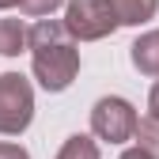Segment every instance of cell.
<instances>
[{
  "label": "cell",
  "mask_w": 159,
  "mask_h": 159,
  "mask_svg": "<svg viewBox=\"0 0 159 159\" xmlns=\"http://www.w3.org/2000/svg\"><path fill=\"white\" fill-rule=\"evenodd\" d=\"M65 30L76 42H98L117 30V19L106 0H65Z\"/></svg>",
  "instance_id": "obj_3"
},
{
  "label": "cell",
  "mask_w": 159,
  "mask_h": 159,
  "mask_svg": "<svg viewBox=\"0 0 159 159\" xmlns=\"http://www.w3.org/2000/svg\"><path fill=\"white\" fill-rule=\"evenodd\" d=\"M19 0H0V11H8V8H15Z\"/></svg>",
  "instance_id": "obj_14"
},
{
  "label": "cell",
  "mask_w": 159,
  "mask_h": 159,
  "mask_svg": "<svg viewBox=\"0 0 159 159\" xmlns=\"http://www.w3.org/2000/svg\"><path fill=\"white\" fill-rule=\"evenodd\" d=\"M34 121V87L19 72H0V136H19Z\"/></svg>",
  "instance_id": "obj_2"
},
{
  "label": "cell",
  "mask_w": 159,
  "mask_h": 159,
  "mask_svg": "<svg viewBox=\"0 0 159 159\" xmlns=\"http://www.w3.org/2000/svg\"><path fill=\"white\" fill-rule=\"evenodd\" d=\"M0 159H30V152L19 144H0Z\"/></svg>",
  "instance_id": "obj_11"
},
{
  "label": "cell",
  "mask_w": 159,
  "mask_h": 159,
  "mask_svg": "<svg viewBox=\"0 0 159 159\" xmlns=\"http://www.w3.org/2000/svg\"><path fill=\"white\" fill-rule=\"evenodd\" d=\"M57 8H65V0H19V11L30 15V19H46Z\"/></svg>",
  "instance_id": "obj_10"
},
{
  "label": "cell",
  "mask_w": 159,
  "mask_h": 159,
  "mask_svg": "<svg viewBox=\"0 0 159 159\" xmlns=\"http://www.w3.org/2000/svg\"><path fill=\"white\" fill-rule=\"evenodd\" d=\"M117 159H152V155H148L144 148H129V152H121Z\"/></svg>",
  "instance_id": "obj_13"
},
{
  "label": "cell",
  "mask_w": 159,
  "mask_h": 159,
  "mask_svg": "<svg viewBox=\"0 0 159 159\" xmlns=\"http://www.w3.org/2000/svg\"><path fill=\"white\" fill-rule=\"evenodd\" d=\"M57 159H102V155H98L95 136H87V133H76V136H68V140L61 144Z\"/></svg>",
  "instance_id": "obj_8"
},
{
  "label": "cell",
  "mask_w": 159,
  "mask_h": 159,
  "mask_svg": "<svg viewBox=\"0 0 159 159\" xmlns=\"http://www.w3.org/2000/svg\"><path fill=\"white\" fill-rule=\"evenodd\" d=\"M27 49V23L23 19H0V57H19Z\"/></svg>",
  "instance_id": "obj_7"
},
{
  "label": "cell",
  "mask_w": 159,
  "mask_h": 159,
  "mask_svg": "<svg viewBox=\"0 0 159 159\" xmlns=\"http://www.w3.org/2000/svg\"><path fill=\"white\" fill-rule=\"evenodd\" d=\"M106 4L117 19V27H140L159 11V0H106Z\"/></svg>",
  "instance_id": "obj_5"
},
{
  "label": "cell",
  "mask_w": 159,
  "mask_h": 159,
  "mask_svg": "<svg viewBox=\"0 0 159 159\" xmlns=\"http://www.w3.org/2000/svg\"><path fill=\"white\" fill-rule=\"evenodd\" d=\"M129 61H133L136 72L159 76V30H148V34L136 38V42L129 46Z\"/></svg>",
  "instance_id": "obj_6"
},
{
  "label": "cell",
  "mask_w": 159,
  "mask_h": 159,
  "mask_svg": "<svg viewBox=\"0 0 159 159\" xmlns=\"http://www.w3.org/2000/svg\"><path fill=\"white\" fill-rule=\"evenodd\" d=\"M133 129H136V110L129 98L121 95H102L98 102L91 106V133L106 144H125L133 140Z\"/></svg>",
  "instance_id": "obj_4"
},
{
  "label": "cell",
  "mask_w": 159,
  "mask_h": 159,
  "mask_svg": "<svg viewBox=\"0 0 159 159\" xmlns=\"http://www.w3.org/2000/svg\"><path fill=\"white\" fill-rule=\"evenodd\" d=\"M148 117L159 121V76H155V87L148 91Z\"/></svg>",
  "instance_id": "obj_12"
},
{
  "label": "cell",
  "mask_w": 159,
  "mask_h": 159,
  "mask_svg": "<svg viewBox=\"0 0 159 159\" xmlns=\"http://www.w3.org/2000/svg\"><path fill=\"white\" fill-rule=\"evenodd\" d=\"M27 46H30L34 80L46 91L72 87V80L80 72V49H76V38L65 30L61 19H38L27 30Z\"/></svg>",
  "instance_id": "obj_1"
},
{
  "label": "cell",
  "mask_w": 159,
  "mask_h": 159,
  "mask_svg": "<svg viewBox=\"0 0 159 159\" xmlns=\"http://www.w3.org/2000/svg\"><path fill=\"white\" fill-rule=\"evenodd\" d=\"M133 140H136V148H144L152 159H159V121L155 117H136V129H133Z\"/></svg>",
  "instance_id": "obj_9"
}]
</instances>
